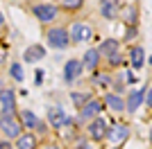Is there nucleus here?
<instances>
[{
	"mask_svg": "<svg viewBox=\"0 0 152 149\" xmlns=\"http://www.w3.org/2000/svg\"><path fill=\"white\" fill-rule=\"evenodd\" d=\"M0 133H5L7 140H14L23 133V124H20V118L14 113V115H0Z\"/></svg>",
	"mask_w": 152,
	"mask_h": 149,
	"instance_id": "obj_2",
	"label": "nucleus"
},
{
	"mask_svg": "<svg viewBox=\"0 0 152 149\" xmlns=\"http://www.w3.org/2000/svg\"><path fill=\"white\" fill-rule=\"evenodd\" d=\"M143 90H145V95H143V102H145V106L150 108V106H152V88H150V84H145V88H143Z\"/></svg>",
	"mask_w": 152,
	"mask_h": 149,
	"instance_id": "obj_26",
	"label": "nucleus"
},
{
	"mask_svg": "<svg viewBox=\"0 0 152 149\" xmlns=\"http://www.w3.org/2000/svg\"><path fill=\"white\" fill-rule=\"evenodd\" d=\"M48 122H50L52 129H61L64 122H66V113H64L61 106H52L48 108Z\"/></svg>",
	"mask_w": 152,
	"mask_h": 149,
	"instance_id": "obj_16",
	"label": "nucleus"
},
{
	"mask_svg": "<svg viewBox=\"0 0 152 149\" xmlns=\"http://www.w3.org/2000/svg\"><path fill=\"white\" fill-rule=\"evenodd\" d=\"M20 124H23V129H34L37 133H45V131H48L45 122H41L30 108H23V111H20Z\"/></svg>",
	"mask_w": 152,
	"mask_h": 149,
	"instance_id": "obj_8",
	"label": "nucleus"
},
{
	"mask_svg": "<svg viewBox=\"0 0 152 149\" xmlns=\"http://www.w3.org/2000/svg\"><path fill=\"white\" fill-rule=\"evenodd\" d=\"M2 90H5V84H2V79H0V93H2Z\"/></svg>",
	"mask_w": 152,
	"mask_h": 149,
	"instance_id": "obj_31",
	"label": "nucleus"
},
{
	"mask_svg": "<svg viewBox=\"0 0 152 149\" xmlns=\"http://www.w3.org/2000/svg\"><path fill=\"white\" fill-rule=\"evenodd\" d=\"M84 72V68H82V63H80V59H70V61H66V66H64V79L68 81H75L80 74Z\"/></svg>",
	"mask_w": 152,
	"mask_h": 149,
	"instance_id": "obj_15",
	"label": "nucleus"
},
{
	"mask_svg": "<svg viewBox=\"0 0 152 149\" xmlns=\"http://www.w3.org/2000/svg\"><path fill=\"white\" fill-rule=\"evenodd\" d=\"M107 61H109V66H111V68H118V66H123V63H125V54L118 50V52H114V54L107 56Z\"/></svg>",
	"mask_w": 152,
	"mask_h": 149,
	"instance_id": "obj_23",
	"label": "nucleus"
},
{
	"mask_svg": "<svg viewBox=\"0 0 152 149\" xmlns=\"http://www.w3.org/2000/svg\"><path fill=\"white\" fill-rule=\"evenodd\" d=\"M70 99H73V102H75V106L80 108L86 99H91V93H70Z\"/></svg>",
	"mask_w": 152,
	"mask_h": 149,
	"instance_id": "obj_25",
	"label": "nucleus"
},
{
	"mask_svg": "<svg viewBox=\"0 0 152 149\" xmlns=\"http://www.w3.org/2000/svg\"><path fill=\"white\" fill-rule=\"evenodd\" d=\"M132 2H139V0H132Z\"/></svg>",
	"mask_w": 152,
	"mask_h": 149,
	"instance_id": "obj_33",
	"label": "nucleus"
},
{
	"mask_svg": "<svg viewBox=\"0 0 152 149\" xmlns=\"http://www.w3.org/2000/svg\"><path fill=\"white\" fill-rule=\"evenodd\" d=\"M41 149H61V145H57V142H48V145H43Z\"/></svg>",
	"mask_w": 152,
	"mask_h": 149,
	"instance_id": "obj_29",
	"label": "nucleus"
},
{
	"mask_svg": "<svg viewBox=\"0 0 152 149\" xmlns=\"http://www.w3.org/2000/svg\"><path fill=\"white\" fill-rule=\"evenodd\" d=\"M127 138H129V127L127 124H114L111 129H107V138L104 140H109L111 145H121Z\"/></svg>",
	"mask_w": 152,
	"mask_h": 149,
	"instance_id": "obj_10",
	"label": "nucleus"
},
{
	"mask_svg": "<svg viewBox=\"0 0 152 149\" xmlns=\"http://www.w3.org/2000/svg\"><path fill=\"white\" fill-rule=\"evenodd\" d=\"M91 81H93L95 86H102L107 90V88L111 86V74H104V72H98V70H95V74H91Z\"/></svg>",
	"mask_w": 152,
	"mask_h": 149,
	"instance_id": "obj_21",
	"label": "nucleus"
},
{
	"mask_svg": "<svg viewBox=\"0 0 152 149\" xmlns=\"http://www.w3.org/2000/svg\"><path fill=\"white\" fill-rule=\"evenodd\" d=\"M61 2V9H66V12H80L84 7V0H59Z\"/></svg>",
	"mask_w": 152,
	"mask_h": 149,
	"instance_id": "obj_22",
	"label": "nucleus"
},
{
	"mask_svg": "<svg viewBox=\"0 0 152 149\" xmlns=\"http://www.w3.org/2000/svg\"><path fill=\"white\" fill-rule=\"evenodd\" d=\"M100 52H98V50L95 48H89L86 50V52H84V56H82V68L84 70H89V72H95V70H98V66H100Z\"/></svg>",
	"mask_w": 152,
	"mask_h": 149,
	"instance_id": "obj_12",
	"label": "nucleus"
},
{
	"mask_svg": "<svg viewBox=\"0 0 152 149\" xmlns=\"http://www.w3.org/2000/svg\"><path fill=\"white\" fill-rule=\"evenodd\" d=\"M2 61H5V54H2V52H0V63H2Z\"/></svg>",
	"mask_w": 152,
	"mask_h": 149,
	"instance_id": "obj_32",
	"label": "nucleus"
},
{
	"mask_svg": "<svg viewBox=\"0 0 152 149\" xmlns=\"http://www.w3.org/2000/svg\"><path fill=\"white\" fill-rule=\"evenodd\" d=\"M9 77L14 81H23V66L20 63H12L9 66Z\"/></svg>",
	"mask_w": 152,
	"mask_h": 149,
	"instance_id": "obj_24",
	"label": "nucleus"
},
{
	"mask_svg": "<svg viewBox=\"0 0 152 149\" xmlns=\"http://www.w3.org/2000/svg\"><path fill=\"white\" fill-rule=\"evenodd\" d=\"M100 16L107 20H116L121 12V0H100Z\"/></svg>",
	"mask_w": 152,
	"mask_h": 149,
	"instance_id": "obj_11",
	"label": "nucleus"
},
{
	"mask_svg": "<svg viewBox=\"0 0 152 149\" xmlns=\"http://www.w3.org/2000/svg\"><path fill=\"white\" fill-rule=\"evenodd\" d=\"M127 56H129V61H132V68L134 70H143V66H145V50H143V45H132L129 48V52H127Z\"/></svg>",
	"mask_w": 152,
	"mask_h": 149,
	"instance_id": "obj_13",
	"label": "nucleus"
},
{
	"mask_svg": "<svg viewBox=\"0 0 152 149\" xmlns=\"http://www.w3.org/2000/svg\"><path fill=\"white\" fill-rule=\"evenodd\" d=\"M0 108H2L5 115H14V113L18 111V108H16V90L5 88V90L0 93Z\"/></svg>",
	"mask_w": 152,
	"mask_h": 149,
	"instance_id": "obj_9",
	"label": "nucleus"
},
{
	"mask_svg": "<svg viewBox=\"0 0 152 149\" xmlns=\"http://www.w3.org/2000/svg\"><path fill=\"white\" fill-rule=\"evenodd\" d=\"M102 108H104L102 99L91 97V99H86V102H84V104L80 106V108H77V111H80V115H77V118H80V122H84V124H86V122H91L93 118H98V115L102 113Z\"/></svg>",
	"mask_w": 152,
	"mask_h": 149,
	"instance_id": "obj_4",
	"label": "nucleus"
},
{
	"mask_svg": "<svg viewBox=\"0 0 152 149\" xmlns=\"http://www.w3.org/2000/svg\"><path fill=\"white\" fill-rule=\"evenodd\" d=\"M107 129H109V124L104 118H93L91 122H86V136L93 140V142H102L104 138H107Z\"/></svg>",
	"mask_w": 152,
	"mask_h": 149,
	"instance_id": "obj_5",
	"label": "nucleus"
},
{
	"mask_svg": "<svg viewBox=\"0 0 152 149\" xmlns=\"http://www.w3.org/2000/svg\"><path fill=\"white\" fill-rule=\"evenodd\" d=\"M102 104H107L114 113H123L125 111V99H123L121 95H116V93H104Z\"/></svg>",
	"mask_w": 152,
	"mask_h": 149,
	"instance_id": "obj_17",
	"label": "nucleus"
},
{
	"mask_svg": "<svg viewBox=\"0 0 152 149\" xmlns=\"http://www.w3.org/2000/svg\"><path fill=\"white\" fill-rule=\"evenodd\" d=\"M136 36H139V27H125V41H132Z\"/></svg>",
	"mask_w": 152,
	"mask_h": 149,
	"instance_id": "obj_27",
	"label": "nucleus"
},
{
	"mask_svg": "<svg viewBox=\"0 0 152 149\" xmlns=\"http://www.w3.org/2000/svg\"><path fill=\"white\" fill-rule=\"evenodd\" d=\"M43 56H45V48H43V45H39V43H34V45H30V48L25 50L23 59H25L27 63H34V61H41Z\"/></svg>",
	"mask_w": 152,
	"mask_h": 149,
	"instance_id": "obj_20",
	"label": "nucleus"
},
{
	"mask_svg": "<svg viewBox=\"0 0 152 149\" xmlns=\"http://www.w3.org/2000/svg\"><path fill=\"white\" fill-rule=\"evenodd\" d=\"M118 18L125 23V27H139V5L136 2H127L121 7Z\"/></svg>",
	"mask_w": 152,
	"mask_h": 149,
	"instance_id": "obj_7",
	"label": "nucleus"
},
{
	"mask_svg": "<svg viewBox=\"0 0 152 149\" xmlns=\"http://www.w3.org/2000/svg\"><path fill=\"white\" fill-rule=\"evenodd\" d=\"M95 50L100 52V56H109V54H114V52L121 50V41H118V38H104Z\"/></svg>",
	"mask_w": 152,
	"mask_h": 149,
	"instance_id": "obj_19",
	"label": "nucleus"
},
{
	"mask_svg": "<svg viewBox=\"0 0 152 149\" xmlns=\"http://www.w3.org/2000/svg\"><path fill=\"white\" fill-rule=\"evenodd\" d=\"M0 149H14V145L9 140H0Z\"/></svg>",
	"mask_w": 152,
	"mask_h": 149,
	"instance_id": "obj_28",
	"label": "nucleus"
},
{
	"mask_svg": "<svg viewBox=\"0 0 152 149\" xmlns=\"http://www.w3.org/2000/svg\"><path fill=\"white\" fill-rule=\"evenodd\" d=\"M30 12L41 25H52L59 18V5H55V2H37L30 7Z\"/></svg>",
	"mask_w": 152,
	"mask_h": 149,
	"instance_id": "obj_1",
	"label": "nucleus"
},
{
	"mask_svg": "<svg viewBox=\"0 0 152 149\" xmlns=\"http://www.w3.org/2000/svg\"><path fill=\"white\" fill-rule=\"evenodd\" d=\"M5 25V16H2V12H0V27Z\"/></svg>",
	"mask_w": 152,
	"mask_h": 149,
	"instance_id": "obj_30",
	"label": "nucleus"
},
{
	"mask_svg": "<svg viewBox=\"0 0 152 149\" xmlns=\"http://www.w3.org/2000/svg\"><path fill=\"white\" fill-rule=\"evenodd\" d=\"M34 147H39L37 133H20L16 138V145H14V149H34Z\"/></svg>",
	"mask_w": 152,
	"mask_h": 149,
	"instance_id": "obj_18",
	"label": "nucleus"
},
{
	"mask_svg": "<svg viewBox=\"0 0 152 149\" xmlns=\"http://www.w3.org/2000/svg\"><path fill=\"white\" fill-rule=\"evenodd\" d=\"M143 95H145V90H129L125 97V111L127 113H136L141 108V104H143Z\"/></svg>",
	"mask_w": 152,
	"mask_h": 149,
	"instance_id": "obj_14",
	"label": "nucleus"
},
{
	"mask_svg": "<svg viewBox=\"0 0 152 149\" xmlns=\"http://www.w3.org/2000/svg\"><path fill=\"white\" fill-rule=\"evenodd\" d=\"M45 38H48V45H50L52 50H66L70 45L68 30H66V27H59V25H55V27H50V30L45 32Z\"/></svg>",
	"mask_w": 152,
	"mask_h": 149,
	"instance_id": "obj_3",
	"label": "nucleus"
},
{
	"mask_svg": "<svg viewBox=\"0 0 152 149\" xmlns=\"http://www.w3.org/2000/svg\"><path fill=\"white\" fill-rule=\"evenodd\" d=\"M68 36L73 38V43H86V41H91V38H93V30H91V25L80 23V20H77V23L70 25Z\"/></svg>",
	"mask_w": 152,
	"mask_h": 149,
	"instance_id": "obj_6",
	"label": "nucleus"
}]
</instances>
